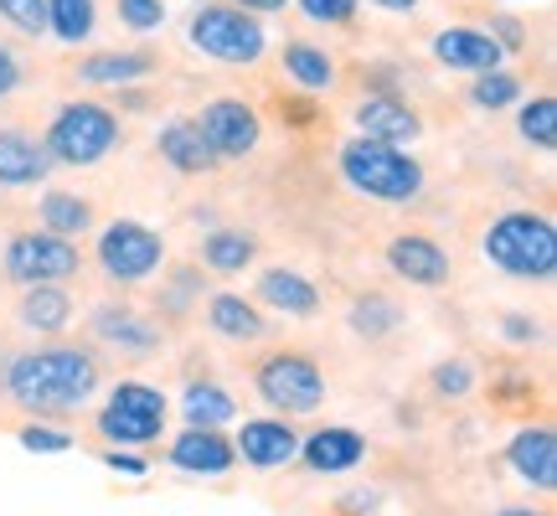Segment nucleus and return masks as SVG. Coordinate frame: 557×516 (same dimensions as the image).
<instances>
[{"instance_id": "f257e3e1", "label": "nucleus", "mask_w": 557, "mask_h": 516, "mask_svg": "<svg viewBox=\"0 0 557 516\" xmlns=\"http://www.w3.org/2000/svg\"><path fill=\"white\" fill-rule=\"evenodd\" d=\"M5 393L26 414H78L99 393V361L78 346H47V352H21L5 367Z\"/></svg>"}, {"instance_id": "f03ea898", "label": "nucleus", "mask_w": 557, "mask_h": 516, "mask_svg": "<svg viewBox=\"0 0 557 516\" xmlns=\"http://www.w3.org/2000/svg\"><path fill=\"white\" fill-rule=\"evenodd\" d=\"M341 176L351 192L387 201V207H403L423 192V165H418V156H408V145H382L367 135L341 145Z\"/></svg>"}, {"instance_id": "7ed1b4c3", "label": "nucleus", "mask_w": 557, "mask_h": 516, "mask_svg": "<svg viewBox=\"0 0 557 516\" xmlns=\"http://www.w3.org/2000/svg\"><path fill=\"white\" fill-rule=\"evenodd\" d=\"M485 258L496 263L500 274L527 279V284H547L557 274V228L542 212H506L485 228L480 238Z\"/></svg>"}, {"instance_id": "20e7f679", "label": "nucleus", "mask_w": 557, "mask_h": 516, "mask_svg": "<svg viewBox=\"0 0 557 516\" xmlns=\"http://www.w3.org/2000/svg\"><path fill=\"white\" fill-rule=\"evenodd\" d=\"M186 41L197 47L201 58H218V62H259L269 52V32H263V21L253 11H243L233 0H222V5H201L191 11L186 21Z\"/></svg>"}, {"instance_id": "39448f33", "label": "nucleus", "mask_w": 557, "mask_h": 516, "mask_svg": "<svg viewBox=\"0 0 557 516\" xmlns=\"http://www.w3.org/2000/svg\"><path fill=\"white\" fill-rule=\"evenodd\" d=\"M41 145H47V156L58 160V165H99L120 145V114L88 99L62 103Z\"/></svg>"}, {"instance_id": "423d86ee", "label": "nucleus", "mask_w": 557, "mask_h": 516, "mask_svg": "<svg viewBox=\"0 0 557 516\" xmlns=\"http://www.w3.org/2000/svg\"><path fill=\"white\" fill-rule=\"evenodd\" d=\"M259 397L278 414H315L320 403H325V378H320V367L305 352H274V357L259 361Z\"/></svg>"}, {"instance_id": "0eeeda50", "label": "nucleus", "mask_w": 557, "mask_h": 516, "mask_svg": "<svg viewBox=\"0 0 557 516\" xmlns=\"http://www.w3.org/2000/svg\"><path fill=\"white\" fill-rule=\"evenodd\" d=\"M165 429V393L150 382H120L99 408V434L109 444H150Z\"/></svg>"}, {"instance_id": "6e6552de", "label": "nucleus", "mask_w": 557, "mask_h": 516, "mask_svg": "<svg viewBox=\"0 0 557 516\" xmlns=\"http://www.w3.org/2000/svg\"><path fill=\"white\" fill-rule=\"evenodd\" d=\"M160 263H165V243H160L156 228H145V222H135V218H120L99 233V269L109 279L139 284V279L156 274Z\"/></svg>"}, {"instance_id": "1a4fd4ad", "label": "nucleus", "mask_w": 557, "mask_h": 516, "mask_svg": "<svg viewBox=\"0 0 557 516\" xmlns=\"http://www.w3.org/2000/svg\"><path fill=\"white\" fill-rule=\"evenodd\" d=\"M78 243L73 238H58V233H16V238L5 243V274L16 279L21 290L26 284H62V279L78 274Z\"/></svg>"}, {"instance_id": "9d476101", "label": "nucleus", "mask_w": 557, "mask_h": 516, "mask_svg": "<svg viewBox=\"0 0 557 516\" xmlns=\"http://www.w3.org/2000/svg\"><path fill=\"white\" fill-rule=\"evenodd\" d=\"M201 139H207V150L218 160H243L259 150L263 139V124H259V109L243 99H212L207 109H201L197 120Z\"/></svg>"}, {"instance_id": "9b49d317", "label": "nucleus", "mask_w": 557, "mask_h": 516, "mask_svg": "<svg viewBox=\"0 0 557 516\" xmlns=\"http://www.w3.org/2000/svg\"><path fill=\"white\" fill-rule=\"evenodd\" d=\"M387 263H393V274L418 284V290L449 284V254L429 233H398V238L387 243Z\"/></svg>"}, {"instance_id": "f8f14e48", "label": "nucleus", "mask_w": 557, "mask_h": 516, "mask_svg": "<svg viewBox=\"0 0 557 516\" xmlns=\"http://www.w3.org/2000/svg\"><path fill=\"white\" fill-rule=\"evenodd\" d=\"M233 450H238L253 470H278V465L299 459V434L284 418H248L238 429V439H233Z\"/></svg>"}, {"instance_id": "ddd939ff", "label": "nucleus", "mask_w": 557, "mask_h": 516, "mask_svg": "<svg viewBox=\"0 0 557 516\" xmlns=\"http://www.w3.org/2000/svg\"><path fill=\"white\" fill-rule=\"evenodd\" d=\"M434 58L444 67H455V73H491L500 67V41L491 32H480V26H444L434 37Z\"/></svg>"}, {"instance_id": "4468645a", "label": "nucleus", "mask_w": 557, "mask_h": 516, "mask_svg": "<svg viewBox=\"0 0 557 516\" xmlns=\"http://www.w3.org/2000/svg\"><path fill=\"white\" fill-rule=\"evenodd\" d=\"M357 130L367 139H382V145H413L423 135L418 114L403 99H393V94H367L357 103Z\"/></svg>"}, {"instance_id": "2eb2a0df", "label": "nucleus", "mask_w": 557, "mask_h": 516, "mask_svg": "<svg viewBox=\"0 0 557 516\" xmlns=\"http://www.w3.org/2000/svg\"><path fill=\"white\" fill-rule=\"evenodd\" d=\"M506 459H511V470H517L532 491H557V434L547 429V423L521 429V434L511 439Z\"/></svg>"}, {"instance_id": "dca6fc26", "label": "nucleus", "mask_w": 557, "mask_h": 516, "mask_svg": "<svg viewBox=\"0 0 557 516\" xmlns=\"http://www.w3.org/2000/svg\"><path fill=\"white\" fill-rule=\"evenodd\" d=\"M171 465L186 470V476H227L238 465V450L233 439H222L218 429H186V434L171 444Z\"/></svg>"}, {"instance_id": "f3484780", "label": "nucleus", "mask_w": 557, "mask_h": 516, "mask_svg": "<svg viewBox=\"0 0 557 516\" xmlns=\"http://www.w3.org/2000/svg\"><path fill=\"white\" fill-rule=\"evenodd\" d=\"M299 459L320 476H341V470H357L367 459V439L357 429H320V434L299 439Z\"/></svg>"}, {"instance_id": "a211bd4d", "label": "nucleus", "mask_w": 557, "mask_h": 516, "mask_svg": "<svg viewBox=\"0 0 557 516\" xmlns=\"http://www.w3.org/2000/svg\"><path fill=\"white\" fill-rule=\"evenodd\" d=\"M52 171L47 145L26 130H0V186H37Z\"/></svg>"}, {"instance_id": "6ab92c4d", "label": "nucleus", "mask_w": 557, "mask_h": 516, "mask_svg": "<svg viewBox=\"0 0 557 516\" xmlns=\"http://www.w3.org/2000/svg\"><path fill=\"white\" fill-rule=\"evenodd\" d=\"M88 325H94V336L109 341V346H120V352H156L160 346L156 320H145L139 310H124V305H99Z\"/></svg>"}, {"instance_id": "aec40b11", "label": "nucleus", "mask_w": 557, "mask_h": 516, "mask_svg": "<svg viewBox=\"0 0 557 516\" xmlns=\"http://www.w3.org/2000/svg\"><path fill=\"white\" fill-rule=\"evenodd\" d=\"M160 160L171 165V171H181V176H201V171H212L218 165V156L207 150V139H201L197 120H171L165 130H160L156 139Z\"/></svg>"}, {"instance_id": "412c9836", "label": "nucleus", "mask_w": 557, "mask_h": 516, "mask_svg": "<svg viewBox=\"0 0 557 516\" xmlns=\"http://www.w3.org/2000/svg\"><path fill=\"white\" fill-rule=\"evenodd\" d=\"M21 325L26 331H41V336H58L73 325V299L62 284H26V299H21Z\"/></svg>"}, {"instance_id": "4be33fe9", "label": "nucleus", "mask_w": 557, "mask_h": 516, "mask_svg": "<svg viewBox=\"0 0 557 516\" xmlns=\"http://www.w3.org/2000/svg\"><path fill=\"white\" fill-rule=\"evenodd\" d=\"M259 299L284 310V316H315L320 310V290L305 274H295V269H263Z\"/></svg>"}, {"instance_id": "5701e85b", "label": "nucleus", "mask_w": 557, "mask_h": 516, "mask_svg": "<svg viewBox=\"0 0 557 516\" xmlns=\"http://www.w3.org/2000/svg\"><path fill=\"white\" fill-rule=\"evenodd\" d=\"M207 325H212L222 341H259L263 331H269L263 310L243 295H212V305H207Z\"/></svg>"}, {"instance_id": "b1692460", "label": "nucleus", "mask_w": 557, "mask_h": 516, "mask_svg": "<svg viewBox=\"0 0 557 516\" xmlns=\"http://www.w3.org/2000/svg\"><path fill=\"white\" fill-rule=\"evenodd\" d=\"M284 73H289V83L305 88V94L336 88V58H331L325 47H315V41H289V47H284Z\"/></svg>"}, {"instance_id": "393cba45", "label": "nucleus", "mask_w": 557, "mask_h": 516, "mask_svg": "<svg viewBox=\"0 0 557 516\" xmlns=\"http://www.w3.org/2000/svg\"><path fill=\"white\" fill-rule=\"evenodd\" d=\"M156 62L145 58V52H94V58L78 62V78L94 83V88H129L150 73Z\"/></svg>"}, {"instance_id": "a878e982", "label": "nucleus", "mask_w": 557, "mask_h": 516, "mask_svg": "<svg viewBox=\"0 0 557 516\" xmlns=\"http://www.w3.org/2000/svg\"><path fill=\"white\" fill-rule=\"evenodd\" d=\"M181 414H186L191 429H222V423L238 418V403H233V393L218 388V382H191L186 397H181Z\"/></svg>"}, {"instance_id": "bb28decb", "label": "nucleus", "mask_w": 557, "mask_h": 516, "mask_svg": "<svg viewBox=\"0 0 557 516\" xmlns=\"http://www.w3.org/2000/svg\"><path fill=\"white\" fill-rule=\"evenodd\" d=\"M253 254H259V238L238 233V228H218V233H207V243H201V263L218 269V274H243L253 263Z\"/></svg>"}, {"instance_id": "cd10ccee", "label": "nucleus", "mask_w": 557, "mask_h": 516, "mask_svg": "<svg viewBox=\"0 0 557 516\" xmlns=\"http://www.w3.org/2000/svg\"><path fill=\"white\" fill-rule=\"evenodd\" d=\"M94 26H99L94 0H47V37L78 47V41L94 37Z\"/></svg>"}, {"instance_id": "c85d7f7f", "label": "nucleus", "mask_w": 557, "mask_h": 516, "mask_svg": "<svg viewBox=\"0 0 557 516\" xmlns=\"http://www.w3.org/2000/svg\"><path fill=\"white\" fill-rule=\"evenodd\" d=\"M41 228L58 233V238H78V233L94 228V207L83 197H73V192H47L41 197Z\"/></svg>"}, {"instance_id": "c756f323", "label": "nucleus", "mask_w": 557, "mask_h": 516, "mask_svg": "<svg viewBox=\"0 0 557 516\" xmlns=\"http://www.w3.org/2000/svg\"><path fill=\"white\" fill-rule=\"evenodd\" d=\"M517 130H521L527 145H537V150H557V99L553 94H537L532 103H521Z\"/></svg>"}, {"instance_id": "7c9ffc66", "label": "nucleus", "mask_w": 557, "mask_h": 516, "mask_svg": "<svg viewBox=\"0 0 557 516\" xmlns=\"http://www.w3.org/2000/svg\"><path fill=\"white\" fill-rule=\"evenodd\" d=\"M346 320H351V331H357V336L377 341V336H387V331H398L403 310L387 295H367V299H357V305H351V316H346Z\"/></svg>"}, {"instance_id": "2f4dec72", "label": "nucleus", "mask_w": 557, "mask_h": 516, "mask_svg": "<svg viewBox=\"0 0 557 516\" xmlns=\"http://www.w3.org/2000/svg\"><path fill=\"white\" fill-rule=\"evenodd\" d=\"M470 99H475V109H511V103L521 99V83L517 73H500V67H491V73H475V88H470Z\"/></svg>"}, {"instance_id": "473e14b6", "label": "nucleus", "mask_w": 557, "mask_h": 516, "mask_svg": "<svg viewBox=\"0 0 557 516\" xmlns=\"http://www.w3.org/2000/svg\"><path fill=\"white\" fill-rule=\"evenodd\" d=\"M0 21H11L21 37H47V0H0Z\"/></svg>"}, {"instance_id": "72a5a7b5", "label": "nucleus", "mask_w": 557, "mask_h": 516, "mask_svg": "<svg viewBox=\"0 0 557 516\" xmlns=\"http://www.w3.org/2000/svg\"><path fill=\"white\" fill-rule=\"evenodd\" d=\"M429 382H434V393H444V397H465L470 388H475V372H470V361L465 357H449V361H438Z\"/></svg>"}, {"instance_id": "f704fd0d", "label": "nucleus", "mask_w": 557, "mask_h": 516, "mask_svg": "<svg viewBox=\"0 0 557 516\" xmlns=\"http://www.w3.org/2000/svg\"><path fill=\"white\" fill-rule=\"evenodd\" d=\"M295 5L315 26H351V16H357V0H295Z\"/></svg>"}, {"instance_id": "c9c22d12", "label": "nucleus", "mask_w": 557, "mask_h": 516, "mask_svg": "<svg viewBox=\"0 0 557 516\" xmlns=\"http://www.w3.org/2000/svg\"><path fill=\"white\" fill-rule=\"evenodd\" d=\"M120 21L129 26V32H160L165 0H120Z\"/></svg>"}, {"instance_id": "e433bc0d", "label": "nucleus", "mask_w": 557, "mask_h": 516, "mask_svg": "<svg viewBox=\"0 0 557 516\" xmlns=\"http://www.w3.org/2000/svg\"><path fill=\"white\" fill-rule=\"evenodd\" d=\"M21 444H26L32 455H62V450H73V434H67V429L32 423V429H21Z\"/></svg>"}, {"instance_id": "4c0bfd02", "label": "nucleus", "mask_w": 557, "mask_h": 516, "mask_svg": "<svg viewBox=\"0 0 557 516\" xmlns=\"http://www.w3.org/2000/svg\"><path fill=\"white\" fill-rule=\"evenodd\" d=\"M103 465H109V470H120V476H145V470H150L139 455H124V450H109V455H103Z\"/></svg>"}, {"instance_id": "58836bf2", "label": "nucleus", "mask_w": 557, "mask_h": 516, "mask_svg": "<svg viewBox=\"0 0 557 516\" xmlns=\"http://www.w3.org/2000/svg\"><path fill=\"white\" fill-rule=\"evenodd\" d=\"M16 83H21V62H16V52H11V47H0V99H5V94H11Z\"/></svg>"}, {"instance_id": "ea45409f", "label": "nucleus", "mask_w": 557, "mask_h": 516, "mask_svg": "<svg viewBox=\"0 0 557 516\" xmlns=\"http://www.w3.org/2000/svg\"><path fill=\"white\" fill-rule=\"evenodd\" d=\"M500 331H506L511 341H537L542 336V325L532 316H506V325H500Z\"/></svg>"}, {"instance_id": "a19ab883", "label": "nucleus", "mask_w": 557, "mask_h": 516, "mask_svg": "<svg viewBox=\"0 0 557 516\" xmlns=\"http://www.w3.org/2000/svg\"><path fill=\"white\" fill-rule=\"evenodd\" d=\"M496 32H500V52H517V47H521V41H527V37H521V26H517V21H496Z\"/></svg>"}, {"instance_id": "79ce46f5", "label": "nucleus", "mask_w": 557, "mask_h": 516, "mask_svg": "<svg viewBox=\"0 0 557 516\" xmlns=\"http://www.w3.org/2000/svg\"><path fill=\"white\" fill-rule=\"evenodd\" d=\"M233 5H243V11H253V16H263V11H284L289 0H233Z\"/></svg>"}, {"instance_id": "37998d69", "label": "nucleus", "mask_w": 557, "mask_h": 516, "mask_svg": "<svg viewBox=\"0 0 557 516\" xmlns=\"http://www.w3.org/2000/svg\"><path fill=\"white\" fill-rule=\"evenodd\" d=\"M372 5H382V11H418L423 0H372Z\"/></svg>"}, {"instance_id": "c03bdc74", "label": "nucleus", "mask_w": 557, "mask_h": 516, "mask_svg": "<svg viewBox=\"0 0 557 516\" xmlns=\"http://www.w3.org/2000/svg\"><path fill=\"white\" fill-rule=\"evenodd\" d=\"M496 516H547V512H532V506H500Z\"/></svg>"}]
</instances>
